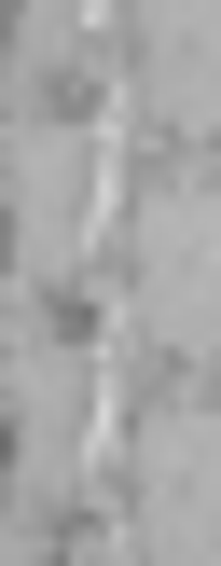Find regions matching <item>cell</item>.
Here are the masks:
<instances>
[{
  "label": "cell",
  "instance_id": "cell-1",
  "mask_svg": "<svg viewBox=\"0 0 221 566\" xmlns=\"http://www.w3.org/2000/svg\"><path fill=\"white\" fill-rule=\"evenodd\" d=\"M83 263L125 276V318H138L152 359H193V374H208V138H152L125 221H110Z\"/></svg>",
  "mask_w": 221,
  "mask_h": 566
},
{
  "label": "cell",
  "instance_id": "cell-2",
  "mask_svg": "<svg viewBox=\"0 0 221 566\" xmlns=\"http://www.w3.org/2000/svg\"><path fill=\"white\" fill-rule=\"evenodd\" d=\"M83 387H97V346L55 318V291L14 276V539L55 553L83 497Z\"/></svg>",
  "mask_w": 221,
  "mask_h": 566
},
{
  "label": "cell",
  "instance_id": "cell-3",
  "mask_svg": "<svg viewBox=\"0 0 221 566\" xmlns=\"http://www.w3.org/2000/svg\"><path fill=\"white\" fill-rule=\"evenodd\" d=\"M97 249V125L55 97V70H14V276L70 291Z\"/></svg>",
  "mask_w": 221,
  "mask_h": 566
},
{
  "label": "cell",
  "instance_id": "cell-4",
  "mask_svg": "<svg viewBox=\"0 0 221 566\" xmlns=\"http://www.w3.org/2000/svg\"><path fill=\"white\" fill-rule=\"evenodd\" d=\"M125 539H138V566H193V539H208V374H193V359H166V374L138 387Z\"/></svg>",
  "mask_w": 221,
  "mask_h": 566
},
{
  "label": "cell",
  "instance_id": "cell-5",
  "mask_svg": "<svg viewBox=\"0 0 221 566\" xmlns=\"http://www.w3.org/2000/svg\"><path fill=\"white\" fill-rule=\"evenodd\" d=\"M125 83L152 138H208V0H125Z\"/></svg>",
  "mask_w": 221,
  "mask_h": 566
}]
</instances>
